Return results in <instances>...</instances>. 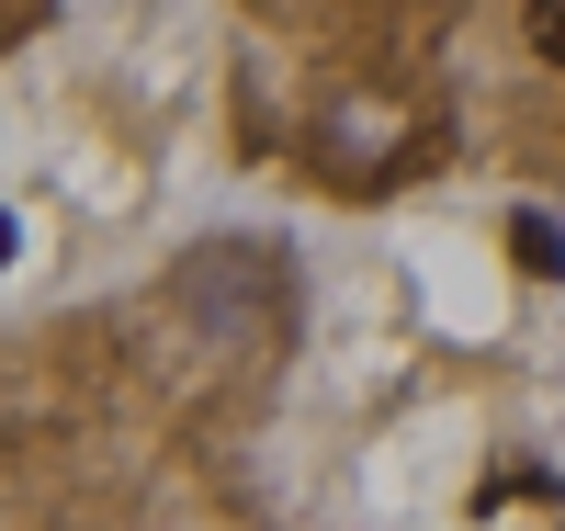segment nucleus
Listing matches in <instances>:
<instances>
[{
    "label": "nucleus",
    "instance_id": "1",
    "mask_svg": "<svg viewBox=\"0 0 565 531\" xmlns=\"http://www.w3.org/2000/svg\"><path fill=\"white\" fill-rule=\"evenodd\" d=\"M509 249H521V272H565V237L543 215H509Z\"/></svg>",
    "mask_w": 565,
    "mask_h": 531
},
{
    "label": "nucleus",
    "instance_id": "2",
    "mask_svg": "<svg viewBox=\"0 0 565 531\" xmlns=\"http://www.w3.org/2000/svg\"><path fill=\"white\" fill-rule=\"evenodd\" d=\"M532 45H543V57L565 68V0H543V12H532Z\"/></svg>",
    "mask_w": 565,
    "mask_h": 531
}]
</instances>
